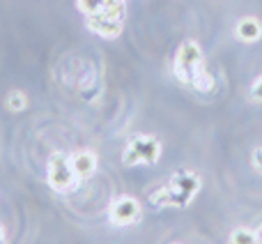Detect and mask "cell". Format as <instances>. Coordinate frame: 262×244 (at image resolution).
Returning <instances> with one entry per match:
<instances>
[{"label": "cell", "mask_w": 262, "mask_h": 244, "mask_svg": "<svg viewBox=\"0 0 262 244\" xmlns=\"http://www.w3.org/2000/svg\"><path fill=\"white\" fill-rule=\"evenodd\" d=\"M172 74H175L177 83L200 92V95H209L216 88V78L207 69L205 53L195 39H186L177 46L175 58H172Z\"/></svg>", "instance_id": "1"}, {"label": "cell", "mask_w": 262, "mask_h": 244, "mask_svg": "<svg viewBox=\"0 0 262 244\" xmlns=\"http://www.w3.org/2000/svg\"><path fill=\"white\" fill-rule=\"evenodd\" d=\"M203 189V177L193 171H180L166 182V185L157 187L149 194V205L157 210L177 208L184 210L195 200V196Z\"/></svg>", "instance_id": "2"}, {"label": "cell", "mask_w": 262, "mask_h": 244, "mask_svg": "<svg viewBox=\"0 0 262 244\" xmlns=\"http://www.w3.org/2000/svg\"><path fill=\"white\" fill-rule=\"evenodd\" d=\"M163 154V143L152 134H136L127 140L122 150L124 166H154Z\"/></svg>", "instance_id": "3"}, {"label": "cell", "mask_w": 262, "mask_h": 244, "mask_svg": "<svg viewBox=\"0 0 262 244\" xmlns=\"http://www.w3.org/2000/svg\"><path fill=\"white\" fill-rule=\"evenodd\" d=\"M46 182L55 194H74L81 185L78 175L72 168V157L67 152H53L46 164Z\"/></svg>", "instance_id": "4"}, {"label": "cell", "mask_w": 262, "mask_h": 244, "mask_svg": "<svg viewBox=\"0 0 262 244\" xmlns=\"http://www.w3.org/2000/svg\"><path fill=\"white\" fill-rule=\"evenodd\" d=\"M124 18H127V7H108L97 16H88L85 28L101 39H118L124 30Z\"/></svg>", "instance_id": "5"}, {"label": "cell", "mask_w": 262, "mask_h": 244, "mask_svg": "<svg viewBox=\"0 0 262 244\" xmlns=\"http://www.w3.org/2000/svg\"><path fill=\"white\" fill-rule=\"evenodd\" d=\"M140 219H143V205L131 194L115 196L113 203L108 205V223L115 228H131L140 223Z\"/></svg>", "instance_id": "6"}, {"label": "cell", "mask_w": 262, "mask_h": 244, "mask_svg": "<svg viewBox=\"0 0 262 244\" xmlns=\"http://www.w3.org/2000/svg\"><path fill=\"white\" fill-rule=\"evenodd\" d=\"M72 157V168L78 175V180H90L92 175L99 168V157H97L95 150H76V152L69 154Z\"/></svg>", "instance_id": "7"}, {"label": "cell", "mask_w": 262, "mask_h": 244, "mask_svg": "<svg viewBox=\"0 0 262 244\" xmlns=\"http://www.w3.org/2000/svg\"><path fill=\"white\" fill-rule=\"evenodd\" d=\"M235 39L244 42V44H255L262 39V21L258 16H242L235 23Z\"/></svg>", "instance_id": "8"}, {"label": "cell", "mask_w": 262, "mask_h": 244, "mask_svg": "<svg viewBox=\"0 0 262 244\" xmlns=\"http://www.w3.org/2000/svg\"><path fill=\"white\" fill-rule=\"evenodd\" d=\"M30 106V97H28L26 90L21 88H12V90L5 95V109L9 113H23V111Z\"/></svg>", "instance_id": "9"}, {"label": "cell", "mask_w": 262, "mask_h": 244, "mask_svg": "<svg viewBox=\"0 0 262 244\" xmlns=\"http://www.w3.org/2000/svg\"><path fill=\"white\" fill-rule=\"evenodd\" d=\"M228 244H260V235L249 226H239L230 233Z\"/></svg>", "instance_id": "10"}, {"label": "cell", "mask_w": 262, "mask_h": 244, "mask_svg": "<svg viewBox=\"0 0 262 244\" xmlns=\"http://www.w3.org/2000/svg\"><path fill=\"white\" fill-rule=\"evenodd\" d=\"M76 9L83 14V16H97V14L106 12V3L104 0H76Z\"/></svg>", "instance_id": "11"}, {"label": "cell", "mask_w": 262, "mask_h": 244, "mask_svg": "<svg viewBox=\"0 0 262 244\" xmlns=\"http://www.w3.org/2000/svg\"><path fill=\"white\" fill-rule=\"evenodd\" d=\"M249 99L253 104H262V74L253 81V86L249 88Z\"/></svg>", "instance_id": "12"}, {"label": "cell", "mask_w": 262, "mask_h": 244, "mask_svg": "<svg viewBox=\"0 0 262 244\" xmlns=\"http://www.w3.org/2000/svg\"><path fill=\"white\" fill-rule=\"evenodd\" d=\"M251 166H253V171L262 173V145L253 148V152H251Z\"/></svg>", "instance_id": "13"}, {"label": "cell", "mask_w": 262, "mask_h": 244, "mask_svg": "<svg viewBox=\"0 0 262 244\" xmlns=\"http://www.w3.org/2000/svg\"><path fill=\"white\" fill-rule=\"evenodd\" d=\"M106 7H124L127 5V0H104Z\"/></svg>", "instance_id": "14"}, {"label": "cell", "mask_w": 262, "mask_h": 244, "mask_svg": "<svg viewBox=\"0 0 262 244\" xmlns=\"http://www.w3.org/2000/svg\"><path fill=\"white\" fill-rule=\"evenodd\" d=\"M0 244H7V231H5L3 223H0Z\"/></svg>", "instance_id": "15"}, {"label": "cell", "mask_w": 262, "mask_h": 244, "mask_svg": "<svg viewBox=\"0 0 262 244\" xmlns=\"http://www.w3.org/2000/svg\"><path fill=\"white\" fill-rule=\"evenodd\" d=\"M172 244H184V242H172Z\"/></svg>", "instance_id": "16"}, {"label": "cell", "mask_w": 262, "mask_h": 244, "mask_svg": "<svg viewBox=\"0 0 262 244\" xmlns=\"http://www.w3.org/2000/svg\"><path fill=\"white\" fill-rule=\"evenodd\" d=\"M260 244H262V240H260Z\"/></svg>", "instance_id": "17"}]
</instances>
